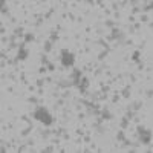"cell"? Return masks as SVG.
Wrapping results in <instances>:
<instances>
[{"mask_svg": "<svg viewBox=\"0 0 153 153\" xmlns=\"http://www.w3.org/2000/svg\"><path fill=\"white\" fill-rule=\"evenodd\" d=\"M35 118L40 120V121H43L45 124H51V117L48 115V112H46L45 109H38L37 113H35Z\"/></svg>", "mask_w": 153, "mask_h": 153, "instance_id": "1", "label": "cell"}, {"mask_svg": "<svg viewBox=\"0 0 153 153\" xmlns=\"http://www.w3.org/2000/svg\"><path fill=\"white\" fill-rule=\"evenodd\" d=\"M61 61H63V65H65V66H71L72 63H74V57L68 52V51H63V58H61Z\"/></svg>", "mask_w": 153, "mask_h": 153, "instance_id": "2", "label": "cell"}, {"mask_svg": "<svg viewBox=\"0 0 153 153\" xmlns=\"http://www.w3.org/2000/svg\"><path fill=\"white\" fill-rule=\"evenodd\" d=\"M138 132H139V135H141V141H143V143H150V138H152L150 132L143 130V129H138Z\"/></svg>", "mask_w": 153, "mask_h": 153, "instance_id": "3", "label": "cell"}]
</instances>
